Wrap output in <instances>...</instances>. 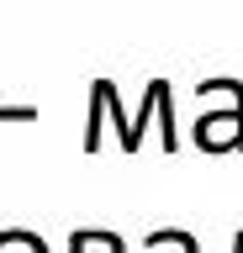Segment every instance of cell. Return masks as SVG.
Here are the masks:
<instances>
[{"label":"cell","mask_w":243,"mask_h":253,"mask_svg":"<svg viewBox=\"0 0 243 253\" xmlns=\"http://www.w3.org/2000/svg\"><path fill=\"white\" fill-rule=\"evenodd\" d=\"M195 142L206 153H222V148H243V100H233V111H206L195 122Z\"/></svg>","instance_id":"6da1fadb"},{"label":"cell","mask_w":243,"mask_h":253,"mask_svg":"<svg viewBox=\"0 0 243 253\" xmlns=\"http://www.w3.org/2000/svg\"><path fill=\"white\" fill-rule=\"evenodd\" d=\"M69 253H127V243L116 232H96V227H80L69 232Z\"/></svg>","instance_id":"7a4b0ae2"},{"label":"cell","mask_w":243,"mask_h":253,"mask_svg":"<svg viewBox=\"0 0 243 253\" xmlns=\"http://www.w3.org/2000/svg\"><path fill=\"white\" fill-rule=\"evenodd\" d=\"M180 253H201V243H195V237H185V248H180Z\"/></svg>","instance_id":"5b68a950"},{"label":"cell","mask_w":243,"mask_h":253,"mask_svg":"<svg viewBox=\"0 0 243 253\" xmlns=\"http://www.w3.org/2000/svg\"><path fill=\"white\" fill-rule=\"evenodd\" d=\"M0 253H48L37 232H0Z\"/></svg>","instance_id":"3957f363"},{"label":"cell","mask_w":243,"mask_h":253,"mask_svg":"<svg viewBox=\"0 0 243 253\" xmlns=\"http://www.w3.org/2000/svg\"><path fill=\"white\" fill-rule=\"evenodd\" d=\"M233 253H243V232H238V237H233Z\"/></svg>","instance_id":"8992f818"},{"label":"cell","mask_w":243,"mask_h":253,"mask_svg":"<svg viewBox=\"0 0 243 253\" xmlns=\"http://www.w3.org/2000/svg\"><path fill=\"white\" fill-rule=\"evenodd\" d=\"M32 116H37L32 106H21V111L16 106H0V122H32Z\"/></svg>","instance_id":"277c9868"}]
</instances>
